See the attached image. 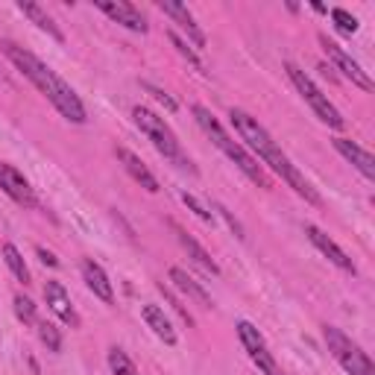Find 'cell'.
<instances>
[{
  "mask_svg": "<svg viewBox=\"0 0 375 375\" xmlns=\"http://www.w3.org/2000/svg\"><path fill=\"white\" fill-rule=\"evenodd\" d=\"M0 255H4L6 267L12 270V276H15L18 282L30 284V270H26V261H24V255L18 252V247H12V244H4V247H0Z\"/></svg>",
  "mask_w": 375,
  "mask_h": 375,
  "instance_id": "cell-20",
  "label": "cell"
},
{
  "mask_svg": "<svg viewBox=\"0 0 375 375\" xmlns=\"http://www.w3.org/2000/svg\"><path fill=\"white\" fill-rule=\"evenodd\" d=\"M15 317L21 323H38L36 319V302L30 297H15Z\"/></svg>",
  "mask_w": 375,
  "mask_h": 375,
  "instance_id": "cell-26",
  "label": "cell"
},
{
  "mask_svg": "<svg viewBox=\"0 0 375 375\" xmlns=\"http://www.w3.org/2000/svg\"><path fill=\"white\" fill-rule=\"evenodd\" d=\"M170 44L176 47V53H179L182 59H188V65H194L197 71H205V68H202V62H200V56H197V53H194L191 47H188V41H182L176 33H170Z\"/></svg>",
  "mask_w": 375,
  "mask_h": 375,
  "instance_id": "cell-27",
  "label": "cell"
},
{
  "mask_svg": "<svg viewBox=\"0 0 375 375\" xmlns=\"http://www.w3.org/2000/svg\"><path fill=\"white\" fill-rule=\"evenodd\" d=\"M83 279L88 284V290L94 293L97 299H103L106 305L115 302V287L109 282V276H106V270L94 261V258H83Z\"/></svg>",
  "mask_w": 375,
  "mask_h": 375,
  "instance_id": "cell-15",
  "label": "cell"
},
{
  "mask_svg": "<svg viewBox=\"0 0 375 375\" xmlns=\"http://www.w3.org/2000/svg\"><path fill=\"white\" fill-rule=\"evenodd\" d=\"M141 317H144L147 329H153V334H155L158 340H165L168 346H176V332H173L170 319L165 317L162 308H158V305H144V308H141Z\"/></svg>",
  "mask_w": 375,
  "mask_h": 375,
  "instance_id": "cell-17",
  "label": "cell"
},
{
  "mask_svg": "<svg viewBox=\"0 0 375 375\" xmlns=\"http://www.w3.org/2000/svg\"><path fill=\"white\" fill-rule=\"evenodd\" d=\"M141 88H144V91H147V94H150L153 100H158V103H162V106H165L168 112H176V109H179V103H176V100H173V97H170L168 91H162V88H155L153 83H141Z\"/></svg>",
  "mask_w": 375,
  "mask_h": 375,
  "instance_id": "cell-29",
  "label": "cell"
},
{
  "mask_svg": "<svg viewBox=\"0 0 375 375\" xmlns=\"http://www.w3.org/2000/svg\"><path fill=\"white\" fill-rule=\"evenodd\" d=\"M332 144H334V150L346 158V162L364 173V179H369V182L375 179V158H372L369 150H364V147H361L358 141H352V138H334Z\"/></svg>",
  "mask_w": 375,
  "mask_h": 375,
  "instance_id": "cell-13",
  "label": "cell"
},
{
  "mask_svg": "<svg viewBox=\"0 0 375 375\" xmlns=\"http://www.w3.org/2000/svg\"><path fill=\"white\" fill-rule=\"evenodd\" d=\"M4 47V53L9 56V62L30 79V83L56 106V112L65 118V120H71V123H86L88 120V115H86V106H83V100H79V94L65 83V79L56 73V71H50L36 53H30V50H24V47H18L15 41H4L0 44Z\"/></svg>",
  "mask_w": 375,
  "mask_h": 375,
  "instance_id": "cell-2",
  "label": "cell"
},
{
  "mask_svg": "<svg viewBox=\"0 0 375 375\" xmlns=\"http://www.w3.org/2000/svg\"><path fill=\"white\" fill-rule=\"evenodd\" d=\"M38 326V340L47 346V352H59L62 349V334H59V329L53 326V323H47V319H41V323H36Z\"/></svg>",
  "mask_w": 375,
  "mask_h": 375,
  "instance_id": "cell-23",
  "label": "cell"
},
{
  "mask_svg": "<svg viewBox=\"0 0 375 375\" xmlns=\"http://www.w3.org/2000/svg\"><path fill=\"white\" fill-rule=\"evenodd\" d=\"M194 118H197V123L202 126V132L214 141V147L217 150H223L226 155H229V162H235L237 165V170L244 173L250 182H255V185H261V188H273L270 185V179H267V173H264V168L255 162V158L240 147V141H235V138H229L226 135V129L220 126V120L214 118L205 106H194Z\"/></svg>",
  "mask_w": 375,
  "mask_h": 375,
  "instance_id": "cell-3",
  "label": "cell"
},
{
  "mask_svg": "<svg viewBox=\"0 0 375 375\" xmlns=\"http://www.w3.org/2000/svg\"><path fill=\"white\" fill-rule=\"evenodd\" d=\"M332 21H334V26L343 36H355L358 33V18L349 15L346 9H332Z\"/></svg>",
  "mask_w": 375,
  "mask_h": 375,
  "instance_id": "cell-25",
  "label": "cell"
},
{
  "mask_svg": "<svg viewBox=\"0 0 375 375\" xmlns=\"http://www.w3.org/2000/svg\"><path fill=\"white\" fill-rule=\"evenodd\" d=\"M18 9H21L26 18H30V21L38 26V30H44V33H47L53 41H59V44L65 41V33L59 30L56 24H53V18H50V15H47V12H44L38 4H33V0H18Z\"/></svg>",
  "mask_w": 375,
  "mask_h": 375,
  "instance_id": "cell-18",
  "label": "cell"
},
{
  "mask_svg": "<svg viewBox=\"0 0 375 375\" xmlns=\"http://www.w3.org/2000/svg\"><path fill=\"white\" fill-rule=\"evenodd\" d=\"M214 208H217V214H220V217H223V220L229 223V229H232V232H235L237 237H247V235H244V226H240V223H237V220L232 217V211H229L226 205H220V202H214Z\"/></svg>",
  "mask_w": 375,
  "mask_h": 375,
  "instance_id": "cell-31",
  "label": "cell"
},
{
  "mask_svg": "<svg viewBox=\"0 0 375 375\" xmlns=\"http://www.w3.org/2000/svg\"><path fill=\"white\" fill-rule=\"evenodd\" d=\"M132 120H135V126L153 141V147L162 153L165 158H170V162H176V165H182V168L191 165V162H188V158L182 155L179 138L173 135V129L165 123V118H158L155 112H150L147 106H135V109H132Z\"/></svg>",
  "mask_w": 375,
  "mask_h": 375,
  "instance_id": "cell-4",
  "label": "cell"
},
{
  "mask_svg": "<svg viewBox=\"0 0 375 375\" xmlns=\"http://www.w3.org/2000/svg\"><path fill=\"white\" fill-rule=\"evenodd\" d=\"M100 12H106L115 24H120V26H126V30H132V33H147L150 30V24H147V18L132 6V4H126V0H97L94 4Z\"/></svg>",
  "mask_w": 375,
  "mask_h": 375,
  "instance_id": "cell-9",
  "label": "cell"
},
{
  "mask_svg": "<svg viewBox=\"0 0 375 375\" xmlns=\"http://www.w3.org/2000/svg\"><path fill=\"white\" fill-rule=\"evenodd\" d=\"M109 366H112L115 375H138L135 364H132L129 355L123 349H118V346H112V349H109Z\"/></svg>",
  "mask_w": 375,
  "mask_h": 375,
  "instance_id": "cell-22",
  "label": "cell"
},
{
  "mask_svg": "<svg viewBox=\"0 0 375 375\" xmlns=\"http://www.w3.org/2000/svg\"><path fill=\"white\" fill-rule=\"evenodd\" d=\"M170 226H173V232H176V237H179V244H182V250L188 252V258H194V264H200L202 267V270L205 273H211V276H220V267H217V261H214L200 244H197V240L191 237V235H188L182 226H176L173 220H170Z\"/></svg>",
  "mask_w": 375,
  "mask_h": 375,
  "instance_id": "cell-16",
  "label": "cell"
},
{
  "mask_svg": "<svg viewBox=\"0 0 375 375\" xmlns=\"http://www.w3.org/2000/svg\"><path fill=\"white\" fill-rule=\"evenodd\" d=\"M284 71H287V76H290L293 88H297V91L302 94V100L311 106L314 115H317L319 120H323L329 129H343V126H346V120H343V118H340V112L334 109V103H332L323 91H319V88L314 86V79H311L302 68H297L293 62H284Z\"/></svg>",
  "mask_w": 375,
  "mask_h": 375,
  "instance_id": "cell-5",
  "label": "cell"
},
{
  "mask_svg": "<svg viewBox=\"0 0 375 375\" xmlns=\"http://www.w3.org/2000/svg\"><path fill=\"white\" fill-rule=\"evenodd\" d=\"M36 252H38V258L47 264V267H59V258L56 255H53V252H47L44 247H36Z\"/></svg>",
  "mask_w": 375,
  "mask_h": 375,
  "instance_id": "cell-32",
  "label": "cell"
},
{
  "mask_svg": "<svg viewBox=\"0 0 375 375\" xmlns=\"http://www.w3.org/2000/svg\"><path fill=\"white\" fill-rule=\"evenodd\" d=\"M0 188H4L6 197H12V200H15L18 205H24V208H36V205H38L33 185L24 179L21 170H15V168L6 165V162H0Z\"/></svg>",
  "mask_w": 375,
  "mask_h": 375,
  "instance_id": "cell-8",
  "label": "cell"
},
{
  "mask_svg": "<svg viewBox=\"0 0 375 375\" xmlns=\"http://www.w3.org/2000/svg\"><path fill=\"white\" fill-rule=\"evenodd\" d=\"M158 290H162V293H165V299H168V302L173 305V311H176V314H179V317L185 319V323H188V326H194V317H191V314H188V308H185V305H182V302H179V299L173 297V290H170L168 284H158Z\"/></svg>",
  "mask_w": 375,
  "mask_h": 375,
  "instance_id": "cell-30",
  "label": "cell"
},
{
  "mask_svg": "<svg viewBox=\"0 0 375 375\" xmlns=\"http://www.w3.org/2000/svg\"><path fill=\"white\" fill-rule=\"evenodd\" d=\"M237 337H240V343H244V349H247L250 355L258 352L261 346H267L264 337H261V332L250 323V319H240V323H237Z\"/></svg>",
  "mask_w": 375,
  "mask_h": 375,
  "instance_id": "cell-21",
  "label": "cell"
},
{
  "mask_svg": "<svg viewBox=\"0 0 375 375\" xmlns=\"http://www.w3.org/2000/svg\"><path fill=\"white\" fill-rule=\"evenodd\" d=\"M115 153H118V162L123 165V170H126L132 179H135V182L144 188V191H150V194H158V191H162V188H158V179L150 173V168L141 162L135 153L126 150V147H118Z\"/></svg>",
  "mask_w": 375,
  "mask_h": 375,
  "instance_id": "cell-14",
  "label": "cell"
},
{
  "mask_svg": "<svg viewBox=\"0 0 375 375\" xmlns=\"http://www.w3.org/2000/svg\"><path fill=\"white\" fill-rule=\"evenodd\" d=\"M305 235H308V240H311V244L319 250V252H323L334 267H340V270L343 273H355V261L349 258V255H346L337 244H334V240L323 232V229H317L314 223H305Z\"/></svg>",
  "mask_w": 375,
  "mask_h": 375,
  "instance_id": "cell-11",
  "label": "cell"
},
{
  "mask_svg": "<svg viewBox=\"0 0 375 375\" xmlns=\"http://www.w3.org/2000/svg\"><path fill=\"white\" fill-rule=\"evenodd\" d=\"M44 299H47L50 311L56 314L65 326L79 329V314H76V308L71 305V297H68V290H65V284H62V282L50 279V282L44 284Z\"/></svg>",
  "mask_w": 375,
  "mask_h": 375,
  "instance_id": "cell-10",
  "label": "cell"
},
{
  "mask_svg": "<svg viewBox=\"0 0 375 375\" xmlns=\"http://www.w3.org/2000/svg\"><path fill=\"white\" fill-rule=\"evenodd\" d=\"M158 9H162L179 30H185L188 33V38H191V44H197L200 50L205 47V33L200 30V24L194 21V15L188 12V6H182V4H173V0H162V4H158Z\"/></svg>",
  "mask_w": 375,
  "mask_h": 375,
  "instance_id": "cell-12",
  "label": "cell"
},
{
  "mask_svg": "<svg viewBox=\"0 0 375 375\" xmlns=\"http://www.w3.org/2000/svg\"><path fill=\"white\" fill-rule=\"evenodd\" d=\"M170 282L185 293V297H191V299L200 302L202 308H211V297L205 293V287H202L194 276H188V270H182V267H170Z\"/></svg>",
  "mask_w": 375,
  "mask_h": 375,
  "instance_id": "cell-19",
  "label": "cell"
},
{
  "mask_svg": "<svg viewBox=\"0 0 375 375\" xmlns=\"http://www.w3.org/2000/svg\"><path fill=\"white\" fill-rule=\"evenodd\" d=\"M250 358L255 361V366H258L264 375H284V372H282V366L276 364V358H273L270 352H267V346H261V349H258V352H252Z\"/></svg>",
  "mask_w": 375,
  "mask_h": 375,
  "instance_id": "cell-24",
  "label": "cell"
},
{
  "mask_svg": "<svg viewBox=\"0 0 375 375\" xmlns=\"http://www.w3.org/2000/svg\"><path fill=\"white\" fill-rule=\"evenodd\" d=\"M182 202H185L188 208H191V211L197 214V217H200L202 223H211V226H214V214H211V211H208V208H205V205H202V202H200L194 194H188V191H185V194H182Z\"/></svg>",
  "mask_w": 375,
  "mask_h": 375,
  "instance_id": "cell-28",
  "label": "cell"
},
{
  "mask_svg": "<svg viewBox=\"0 0 375 375\" xmlns=\"http://www.w3.org/2000/svg\"><path fill=\"white\" fill-rule=\"evenodd\" d=\"M229 120H232V126H235V132H237V135H240V141H244L258 158H261V162L267 165V168H273L290 188H293V191H297L305 202H311V205H323V200H319V194L314 191V188H311V182L297 170V168H293L290 165V158L279 150V144L273 141V135H270V132H267L261 123H258V118H252V115H247L244 109H232L229 112Z\"/></svg>",
  "mask_w": 375,
  "mask_h": 375,
  "instance_id": "cell-1",
  "label": "cell"
},
{
  "mask_svg": "<svg viewBox=\"0 0 375 375\" xmlns=\"http://www.w3.org/2000/svg\"><path fill=\"white\" fill-rule=\"evenodd\" d=\"M323 337H326V346H329V352L332 358L349 372V375H375V366L369 361V355L361 349V346L352 340V337H346L340 329L334 326H326L323 329Z\"/></svg>",
  "mask_w": 375,
  "mask_h": 375,
  "instance_id": "cell-6",
  "label": "cell"
},
{
  "mask_svg": "<svg viewBox=\"0 0 375 375\" xmlns=\"http://www.w3.org/2000/svg\"><path fill=\"white\" fill-rule=\"evenodd\" d=\"M319 44H323L329 62H332L346 79H352V83H355L361 91H366V94L372 91V79L366 76V71H364V68H361V65H358V62L349 56V53H346V50L337 44V41H332L329 36H319Z\"/></svg>",
  "mask_w": 375,
  "mask_h": 375,
  "instance_id": "cell-7",
  "label": "cell"
}]
</instances>
